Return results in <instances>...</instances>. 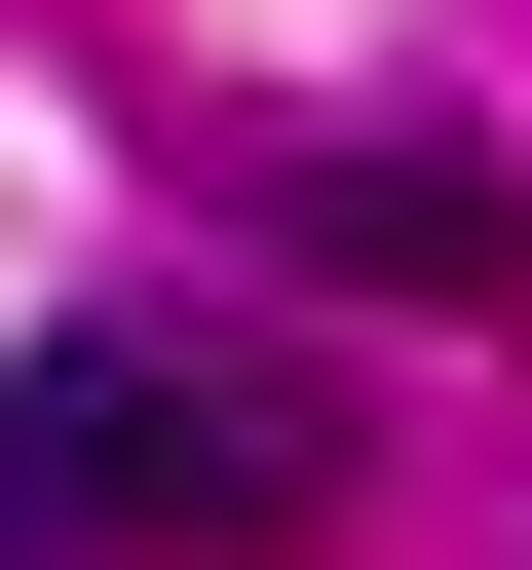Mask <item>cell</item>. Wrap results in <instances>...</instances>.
<instances>
[{
    "mask_svg": "<svg viewBox=\"0 0 532 570\" xmlns=\"http://www.w3.org/2000/svg\"><path fill=\"white\" fill-rule=\"evenodd\" d=\"M266 532H343V419L190 343V305H77L39 381H0V570H266Z\"/></svg>",
    "mask_w": 532,
    "mask_h": 570,
    "instance_id": "6da1fadb",
    "label": "cell"
},
{
    "mask_svg": "<svg viewBox=\"0 0 532 570\" xmlns=\"http://www.w3.org/2000/svg\"><path fill=\"white\" fill-rule=\"evenodd\" d=\"M266 228H305L343 305H532V153H456V115H343V153H266Z\"/></svg>",
    "mask_w": 532,
    "mask_h": 570,
    "instance_id": "7a4b0ae2",
    "label": "cell"
}]
</instances>
